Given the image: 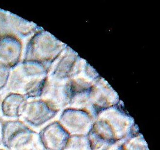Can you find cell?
I'll return each instance as SVG.
<instances>
[{"label": "cell", "instance_id": "obj_1", "mask_svg": "<svg viewBox=\"0 0 160 150\" xmlns=\"http://www.w3.org/2000/svg\"><path fill=\"white\" fill-rule=\"evenodd\" d=\"M2 144L9 150H43L38 133L20 119L3 121Z\"/></svg>", "mask_w": 160, "mask_h": 150}, {"label": "cell", "instance_id": "obj_2", "mask_svg": "<svg viewBox=\"0 0 160 150\" xmlns=\"http://www.w3.org/2000/svg\"><path fill=\"white\" fill-rule=\"evenodd\" d=\"M4 120H0V145L2 144V125Z\"/></svg>", "mask_w": 160, "mask_h": 150}, {"label": "cell", "instance_id": "obj_3", "mask_svg": "<svg viewBox=\"0 0 160 150\" xmlns=\"http://www.w3.org/2000/svg\"><path fill=\"white\" fill-rule=\"evenodd\" d=\"M0 150H8V149H7V148H5V147H4V148H0Z\"/></svg>", "mask_w": 160, "mask_h": 150}]
</instances>
